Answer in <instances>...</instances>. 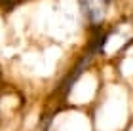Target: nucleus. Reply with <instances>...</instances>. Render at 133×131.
Returning a JSON list of instances; mask_svg holds the SVG:
<instances>
[{
    "instance_id": "1",
    "label": "nucleus",
    "mask_w": 133,
    "mask_h": 131,
    "mask_svg": "<svg viewBox=\"0 0 133 131\" xmlns=\"http://www.w3.org/2000/svg\"><path fill=\"white\" fill-rule=\"evenodd\" d=\"M108 6H110V0H80L84 15L93 27H101L108 13Z\"/></svg>"
}]
</instances>
